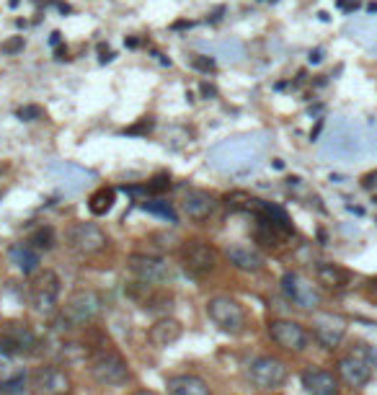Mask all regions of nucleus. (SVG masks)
<instances>
[{"label": "nucleus", "mask_w": 377, "mask_h": 395, "mask_svg": "<svg viewBox=\"0 0 377 395\" xmlns=\"http://www.w3.org/2000/svg\"><path fill=\"white\" fill-rule=\"evenodd\" d=\"M104 310V297L96 289H75L60 310V328H88Z\"/></svg>", "instance_id": "f257e3e1"}, {"label": "nucleus", "mask_w": 377, "mask_h": 395, "mask_svg": "<svg viewBox=\"0 0 377 395\" xmlns=\"http://www.w3.org/2000/svg\"><path fill=\"white\" fill-rule=\"evenodd\" d=\"M372 364H375L372 349L367 347V344H357V347L351 349V354L338 359V364H336L338 380L354 390L364 388V385L372 380Z\"/></svg>", "instance_id": "f03ea898"}, {"label": "nucleus", "mask_w": 377, "mask_h": 395, "mask_svg": "<svg viewBox=\"0 0 377 395\" xmlns=\"http://www.w3.org/2000/svg\"><path fill=\"white\" fill-rule=\"evenodd\" d=\"M207 315L223 334H230V336L243 334L246 326H248V315H246L243 305L236 297H230V294H217V297H212L207 302Z\"/></svg>", "instance_id": "7ed1b4c3"}, {"label": "nucleus", "mask_w": 377, "mask_h": 395, "mask_svg": "<svg viewBox=\"0 0 377 395\" xmlns=\"http://www.w3.org/2000/svg\"><path fill=\"white\" fill-rule=\"evenodd\" d=\"M88 372L104 388H116V385H124L129 380V364L114 349L96 352L88 361Z\"/></svg>", "instance_id": "20e7f679"}, {"label": "nucleus", "mask_w": 377, "mask_h": 395, "mask_svg": "<svg viewBox=\"0 0 377 395\" xmlns=\"http://www.w3.org/2000/svg\"><path fill=\"white\" fill-rule=\"evenodd\" d=\"M127 269L137 282L150 284V287H163L174 279V269H171L169 261L161 259V256L132 253V256L127 259Z\"/></svg>", "instance_id": "39448f33"}, {"label": "nucleus", "mask_w": 377, "mask_h": 395, "mask_svg": "<svg viewBox=\"0 0 377 395\" xmlns=\"http://www.w3.org/2000/svg\"><path fill=\"white\" fill-rule=\"evenodd\" d=\"M0 349L11 359L14 356H31L39 352V336L29 323L14 320V323H6L3 331H0Z\"/></svg>", "instance_id": "423d86ee"}, {"label": "nucleus", "mask_w": 377, "mask_h": 395, "mask_svg": "<svg viewBox=\"0 0 377 395\" xmlns=\"http://www.w3.org/2000/svg\"><path fill=\"white\" fill-rule=\"evenodd\" d=\"M60 277L49 269L44 272H36L34 279L29 282V302L39 315H49L54 313L57 300H60V289H62Z\"/></svg>", "instance_id": "0eeeda50"}, {"label": "nucleus", "mask_w": 377, "mask_h": 395, "mask_svg": "<svg viewBox=\"0 0 377 395\" xmlns=\"http://www.w3.org/2000/svg\"><path fill=\"white\" fill-rule=\"evenodd\" d=\"M179 256H181L184 272L188 277H194V279H202V277L212 274L217 266V251L209 243H204V240H188V243H184Z\"/></svg>", "instance_id": "6e6552de"}, {"label": "nucleus", "mask_w": 377, "mask_h": 395, "mask_svg": "<svg viewBox=\"0 0 377 395\" xmlns=\"http://www.w3.org/2000/svg\"><path fill=\"white\" fill-rule=\"evenodd\" d=\"M246 375H248L251 385L258 390H276L282 388L284 382H287V364L282 359H276V356H258L248 364L246 369Z\"/></svg>", "instance_id": "1a4fd4ad"}, {"label": "nucleus", "mask_w": 377, "mask_h": 395, "mask_svg": "<svg viewBox=\"0 0 377 395\" xmlns=\"http://www.w3.org/2000/svg\"><path fill=\"white\" fill-rule=\"evenodd\" d=\"M29 390H31V395H70L73 380L57 364H44V367L34 369V375L29 380Z\"/></svg>", "instance_id": "9d476101"}, {"label": "nucleus", "mask_w": 377, "mask_h": 395, "mask_svg": "<svg viewBox=\"0 0 377 395\" xmlns=\"http://www.w3.org/2000/svg\"><path fill=\"white\" fill-rule=\"evenodd\" d=\"M68 248L78 256H96V253H101L106 248V232L101 230L99 225L94 222H75L73 227L68 230Z\"/></svg>", "instance_id": "9b49d317"}, {"label": "nucleus", "mask_w": 377, "mask_h": 395, "mask_svg": "<svg viewBox=\"0 0 377 395\" xmlns=\"http://www.w3.org/2000/svg\"><path fill=\"white\" fill-rule=\"evenodd\" d=\"M282 292L284 297L297 305L300 310H318L321 307V292L316 289L313 282H308L303 274L284 272L282 274Z\"/></svg>", "instance_id": "f8f14e48"}, {"label": "nucleus", "mask_w": 377, "mask_h": 395, "mask_svg": "<svg viewBox=\"0 0 377 395\" xmlns=\"http://www.w3.org/2000/svg\"><path fill=\"white\" fill-rule=\"evenodd\" d=\"M346 336V320L336 313H318L313 318V339L323 349H336Z\"/></svg>", "instance_id": "ddd939ff"}, {"label": "nucleus", "mask_w": 377, "mask_h": 395, "mask_svg": "<svg viewBox=\"0 0 377 395\" xmlns=\"http://www.w3.org/2000/svg\"><path fill=\"white\" fill-rule=\"evenodd\" d=\"M269 336L276 347L287 352H305L308 349V331L295 320H271Z\"/></svg>", "instance_id": "4468645a"}, {"label": "nucleus", "mask_w": 377, "mask_h": 395, "mask_svg": "<svg viewBox=\"0 0 377 395\" xmlns=\"http://www.w3.org/2000/svg\"><path fill=\"white\" fill-rule=\"evenodd\" d=\"M300 382L308 390V395H338V377L328 369L308 367L300 375Z\"/></svg>", "instance_id": "2eb2a0df"}, {"label": "nucleus", "mask_w": 377, "mask_h": 395, "mask_svg": "<svg viewBox=\"0 0 377 395\" xmlns=\"http://www.w3.org/2000/svg\"><path fill=\"white\" fill-rule=\"evenodd\" d=\"M217 210V199L204 189H188L184 194V212H186L188 217L196 220V222H202V220L212 217Z\"/></svg>", "instance_id": "dca6fc26"}, {"label": "nucleus", "mask_w": 377, "mask_h": 395, "mask_svg": "<svg viewBox=\"0 0 377 395\" xmlns=\"http://www.w3.org/2000/svg\"><path fill=\"white\" fill-rule=\"evenodd\" d=\"M225 256H228V261L236 269H241V272H261L263 269V256L253 248V245H243V243H233L228 245V251H225Z\"/></svg>", "instance_id": "f3484780"}, {"label": "nucleus", "mask_w": 377, "mask_h": 395, "mask_svg": "<svg viewBox=\"0 0 377 395\" xmlns=\"http://www.w3.org/2000/svg\"><path fill=\"white\" fill-rule=\"evenodd\" d=\"M256 220H258V222H263V225H269L271 230L282 232V235H292V220L279 205H271V202H263V199H258Z\"/></svg>", "instance_id": "a211bd4d"}, {"label": "nucleus", "mask_w": 377, "mask_h": 395, "mask_svg": "<svg viewBox=\"0 0 377 395\" xmlns=\"http://www.w3.org/2000/svg\"><path fill=\"white\" fill-rule=\"evenodd\" d=\"M181 334H184V326L179 323V320L176 318H161L150 326L148 341L153 344V347L166 349V347H171V344H176V341L181 339Z\"/></svg>", "instance_id": "6ab92c4d"}, {"label": "nucleus", "mask_w": 377, "mask_h": 395, "mask_svg": "<svg viewBox=\"0 0 377 395\" xmlns=\"http://www.w3.org/2000/svg\"><path fill=\"white\" fill-rule=\"evenodd\" d=\"M316 277L321 284H326L328 289H346L351 284V272L343 269L338 264H331V261H321L316 266Z\"/></svg>", "instance_id": "aec40b11"}, {"label": "nucleus", "mask_w": 377, "mask_h": 395, "mask_svg": "<svg viewBox=\"0 0 377 395\" xmlns=\"http://www.w3.org/2000/svg\"><path fill=\"white\" fill-rule=\"evenodd\" d=\"M169 395H212L209 385L199 375H174L166 382Z\"/></svg>", "instance_id": "412c9836"}, {"label": "nucleus", "mask_w": 377, "mask_h": 395, "mask_svg": "<svg viewBox=\"0 0 377 395\" xmlns=\"http://www.w3.org/2000/svg\"><path fill=\"white\" fill-rule=\"evenodd\" d=\"M11 259H14V264L19 266L24 274L39 272V251L31 248L26 240H24V243H16L14 248H11Z\"/></svg>", "instance_id": "4be33fe9"}, {"label": "nucleus", "mask_w": 377, "mask_h": 395, "mask_svg": "<svg viewBox=\"0 0 377 395\" xmlns=\"http://www.w3.org/2000/svg\"><path fill=\"white\" fill-rule=\"evenodd\" d=\"M91 356H94V352L83 341H62L57 349V359L65 364H83V361H91Z\"/></svg>", "instance_id": "5701e85b"}, {"label": "nucleus", "mask_w": 377, "mask_h": 395, "mask_svg": "<svg viewBox=\"0 0 377 395\" xmlns=\"http://www.w3.org/2000/svg\"><path fill=\"white\" fill-rule=\"evenodd\" d=\"M114 202H116V191L111 189V186H101V189H96L94 194H91V199H88V210L94 212L96 217H104L106 212H111Z\"/></svg>", "instance_id": "b1692460"}, {"label": "nucleus", "mask_w": 377, "mask_h": 395, "mask_svg": "<svg viewBox=\"0 0 377 395\" xmlns=\"http://www.w3.org/2000/svg\"><path fill=\"white\" fill-rule=\"evenodd\" d=\"M140 207H142V210H145V212H150V215H155V217L166 220L169 225H176V222H179V215H176L174 205H171L169 199H163V197L145 199V202H142Z\"/></svg>", "instance_id": "393cba45"}, {"label": "nucleus", "mask_w": 377, "mask_h": 395, "mask_svg": "<svg viewBox=\"0 0 377 395\" xmlns=\"http://www.w3.org/2000/svg\"><path fill=\"white\" fill-rule=\"evenodd\" d=\"M29 385L26 372H14V375L0 377V395H21Z\"/></svg>", "instance_id": "a878e982"}, {"label": "nucleus", "mask_w": 377, "mask_h": 395, "mask_svg": "<svg viewBox=\"0 0 377 395\" xmlns=\"http://www.w3.org/2000/svg\"><path fill=\"white\" fill-rule=\"evenodd\" d=\"M31 248H36V251H52L54 248V230L49 225H44V227H36L31 235H29V240H26Z\"/></svg>", "instance_id": "bb28decb"}, {"label": "nucleus", "mask_w": 377, "mask_h": 395, "mask_svg": "<svg viewBox=\"0 0 377 395\" xmlns=\"http://www.w3.org/2000/svg\"><path fill=\"white\" fill-rule=\"evenodd\" d=\"M148 197H161L163 191H169L171 189V176L169 173H158V176L153 178V181H148L145 186H140Z\"/></svg>", "instance_id": "cd10ccee"}, {"label": "nucleus", "mask_w": 377, "mask_h": 395, "mask_svg": "<svg viewBox=\"0 0 377 395\" xmlns=\"http://www.w3.org/2000/svg\"><path fill=\"white\" fill-rule=\"evenodd\" d=\"M16 116H19L21 122H36V119L44 116V109H41V106H34V103H29V106H21V109L16 111Z\"/></svg>", "instance_id": "c85d7f7f"}, {"label": "nucleus", "mask_w": 377, "mask_h": 395, "mask_svg": "<svg viewBox=\"0 0 377 395\" xmlns=\"http://www.w3.org/2000/svg\"><path fill=\"white\" fill-rule=\"evenodd\" d=\"M24 47H26L24 36H11L8 41H3V52L6 55H19V52H24Z\"/></svg>", "instance_id": "c756f323"}, {"label": "nucleus", "mask_w": 377, "mask_h": 395, "mask_svg": "<svg viewBox=\"0 0 377 395\" xmlns=\"http://www.w3.org/2000/svg\"><path fill=\"white\" fill-rule=\"evenodd\" d=\"M191 68L202 70V73H212V70H215V60H212V57H204V55H194L191 57Z\"/></svg>", "instance_id": "7c9ffc66"}, {"label": "nucleus", "mask_w": 377, "mask_h": 395, "mask_svg": "<svg viewBox=\"0 0 377 395\" xmlns=\"http://www.w3.org/2000/svg\"><path fill=\"white\" fill-rule=\"evenodd\" d=\"M153 130V119H142L140 124H135V127H129V130H124V135H145V132Z\"/></svg>", "instance_id": "2f4dec72"}, {"label": "nucleus", "mask_w": 377, "mask_h": 395, "mask_svg": "<svg viewBox=\"0 0 377 395\" xmlns=\"http://www.w3.org/2000/svg\"><path fill=\"white\" fill-rule=\"evenodd\" d=\"M99 55H101V57H99V60H101V65H106V62H111L116 57L114 52L106 47V44H99Z\"/></svg>", "instance_id": "473e14b6"}, {"label": "nucleus", "mask_w": 377, "mask_h": 395, "mask_svg": "<svg viewBox=\"0 0 377 395\" xmlns=\"http://www.w3.org/2000/svg\"><path fill=\"white\" fill-rule=\"evenodd\" d=\"M8 369H11V356L0 349V375H8Z\"/></svg>", "instance_id": "72a5a7b5"}, {"label": "nucleus", "mask_w": 377, "mask_h": 395, "mask_svg": "<svg viewBox=\"0 0 377 395\" xmlns=\"http://www.w3.org/2000/svg\"><path fill=\"white\" fill-rule=\"evenodd\" d=\"M199 91H202L204 98H215V96H217L215 86H209V83H202V86H199Z\"/></svg>", "instance_id": "f704fd0d"}, {"label": "nucleus", "mask_w": 377, "mask_h": 395, "mask_svg": "<svg viewBox=\"0 0 377 395\" xmlns=\"http://www.w3.org/2000/svg\"><path fill=\"white\" fill-rule=\"evenodd\" d=\"M310 65H318V62L323 60V49H313V52H310Z\"/></svg>", "instance_id": "c9c22d12"}, {"label": "nucleus", "mask_w": 377, "mask_h": 395, "mask_svg": "<svg viewBox=\"0 0 377 395\" xmlns=\"http://www.w3.org/2000/svg\"><path fill=\"white\" fill-rule=\"evenodd\" d=\"M223 14H225V6L215 8V11H212V16H209V21H212V24H217V21L223 19Z\"/></svg>", "instance_id": "e433bc0d"}, {"label": "nucleus", "mask_w": 377, "mask_h": 395, "mask_svg": "<svg viewBox=\"0 0 377 395\" xmlns=\"http://www.w3.org/2000/svg\"><path fill=\"white\" fill-rule=\"evenodd\" d=\"M367 294H370L372 300H377V279H372L370 284H367Z\"/></svg>", "instance_id": "4c0bfd02"}, {"label": "nucleus", "mask_w": 377, "mask_h": 395, "mask_svg": "<svg viewBox=\"0 0 377 395\" xmlns=\"http://www.w3.org/2000/svg\"><path fill=\"white\" fill-rule=\"evenodd\" d=\"M60 41H62V34H60V31H52V36H49V44H52V47H57Z\"/></svg>", "instance_id": "58836bf2"}, {"label": "nucleus", "mask_w": 377, "mask_h": 395, "mask_svg": "<svg viewBox=\"0 0 377 395\" xmlns=\"http://www.w3.org/2000/svg\"><path fill=\"white\" fill-rule=\"evenodd\" d=\"M57 8H60V14L65 16V14H73V8L68 6V3H62V0H57Z\"/></svg>", "instance_id": "ea45409f"}, {"label": "nucleus", "mask_w": 377, "mask_h": 395, "mask_svg": "<svg viewBox=\"0 0 377 395\" xmlns=\"http://www.w3.org/2000/svg\"><path fill=\"white\" fill-rule=\"evenodd\" d=\"M191 26V21H176L174 24V29H188Z\"/></svg>", "instance_id": "a19ab883"}, {"label": "nucleus", "mask_w": 377, "mask_h": 395, "mask_svg": "<svg viewBox=\"0 0 377 395\" xmlns=\"http://www.w3.org/2000/svg\"><path fill=\"white\" fill-rule=\"evenodd\" d=\"M124 44H127V47H132V49H135L137 44H140V41H137V39H124Z\"/></svg>", "instance_id": "79ce46f5"}, {"label": "nucleus", "mask_w": 377, "mask_h": 395, "mask_svg": "<svg viewBox=\"0 0 377 395\" xmlns=\"http://www.w3.org/2000/svg\"><path fill=\"white\" fill-rule=\"evenodd\" d=\"M132 395H161V393H153V390H137V393Z\"/></svg>", "instance_id": "37998d69"}, {"label": "nucleus", "mask_w": 377, "mask_h": 395, "mask_svg": "<svg viewBox=\"0 0 377 395\" xmlns=\"http://www.w3.org/2000/svg\"><path fill=\"white\" fill-rule=\"evenodd\" d=\"M367 11H370V14H377V3H367Z\"/></svg>", "instance_id": "c03bdc74"}, {"label": "nucleus", "mask_w": 377, "mask_h": 395, "mask_svg": "<svg viewBox=\"0 0 377 395\" xmlns=\"http://www.w3.org/2000/svg\"><path fill=\"white\" fill-rule=\"evenodd\" d=\"M19 3H21V0H11V3H8V6H11V8H19Z\"/></svg>", "instance_id": "a18cd8bd"}]
</instances>
